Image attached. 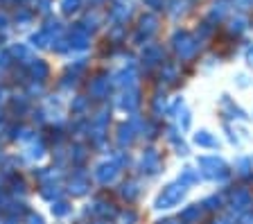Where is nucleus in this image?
Returning a JSON list of instances; mask_svg holds the SVG:
<instances>
[{
  "label": "nucleus",
  "instance_id": "bf43d9fd",
  "mask_svg": "<svg viewBox=\"0 0 253 224\" xmlns=\"http://www.w3.org/2000/svg\"><path fill=\"white\" fill-rule=\"evenodd\" d=\"M0 161H2V152H0Z\"/></svg>",
  "mask_w": 253,
  "mask_h": 224
},
{
  "label": "nucleus",
  "instance_id": "ea45409f",
  "mask_svg": "<svg viewBox=\"0 0 253 224\" xmlns=\"http://www.w3.org/2000/svg\"><path fill=\"white\" fill-rule=\"evenodd\" d=\"M70 159H73L75 163H84L86 161V149L84 147H75L73 152H70Z\"/></svg>",
  "mask_w": 253,
  "mask_h": 224
},
{
  "label": "nucleus",
  "instance_id": "a19ab883",
  "mask_svg": "<svg viewBox=\"0 0 253 224\" xmlns=\"http://www.w3.org/2000/svg\"><path fill=\"white\" fill-rule=\"evenodd\" d=\"M183 11H185V2H183V0H172L169 14H172V16H179V14H183Z\"/></svg>",
  "mask_w": 253,
  "mask_h": 224
},
{
  "label": "nucleus",
  "instance_id": "f257e3e1",
  "mask_svg": "<svg viewBox=\"0 0 253 224\" xmlns=\"http://www.w3.org/2000/svg\"><path fill=\"white\" fill-rule=\"evenodd\" d=\"M185 190H188V188H185V183H181V181L169 183V186H165L163 192L156 197V204H154V206H156L158 211H165V208L176 206V204L185 197Z\"/></svg>",
  "mask_w": 253,
  "mask_h": 224
},
{
  "label": "nucleus",
  "instance_id": "13d9d810",
  "mask_svg": "<svg viewBox=\"0 0 253 224\" xmlns=\"http://www.w3.org/2000/svg\"><path fill=\"white\" fill-rule=\"evenodd\" d=\"M0 129H2V118H0Z\"/></svg>",
  "mask_w": 253,
  "mask_h": 224
},
{
  "label": "nucleus",
  "instance_id": "5fc2aeb1",
  "mask_svg": "<svg viewBox=\"0 0 253 224\" xmlns=\"http://www.w3.org/2000/svg\"><path fill=\"white\" fill-rule=\"evenodd\" d=\"M215 224H235L231 218H219V220H215Z\"/></svg>",
  "mask_w": 253,
  "mask_h": 224
},
{
  "label": "nucleus",
  "instance_id": "c756f323",
  "mask_svg": "<svg viewBox=\"0 0 253 224\" xmlns=\"http://www.w3.org/2000/svg\"><path fill=\"white\" fill-rule=\"evenodd\" d=\"M86 109H88V97L79 95L73 100V113H84Z\"/></svg>",
  "mask_w": 253,
  "mask_h": 224
},
{
  "label": "nucleus",
  "instance_id": "9d476101",
  "mask_svg": "<svg viewBox=\"0 0 253 224\" xmlns=\"http://www.w3.org/2000/svg\"><path fill=\"white\" fill-rule=\"evenodd\" d=\"M109 89H111V80L106 75H100V77H95V80L90 82V95H93L95 100H102V97L109 95Z\"/></svg>",
  "mask_w": 253,
  "mask_h": 224
},
{
  "label": "nucleus",
  "instance_id": "f3484780",
  "mask_svg": "<svg viewBox=\"0 0 253 224\" xmlns=\"http://www.w3.org/2000/svg\"><path fill=\"white\" fill-rule=\"evenodd\" d=\"M47 73H50V68H47V64L41 61V59H34L30 64V75L34 82H43L47 77Z\"/></svg>",
  "mask_w": 253,
  "mask_h": 224
},
{
  "label": "nucleus",
  "instance_id": "393cba45",
  "mask_svg": "<svg viewBox=\"0 0 253 224\" xmlns=\"http://www.w3.org/2000/svg\"><path fill=\"white\" fill-rule=\"evenodd\" d=\"M41 195L45 199H57L59 195H61V188H59L57 183H45V186H43V190H41Z\"/></svg>",
  "mask_w": 253,
  "mask_h": 224
},
{
  "label": "nucleus",
  "instance_id": "052dcab7",
  "mask_svg": "<svg viewBox=\"0 0 253 224\" xmlns=\"http://www.w3.org/2000/svg\"><path fill=\"white\" fill-rule=\"evenodd\" d=\"M120 2H125V0H120Z\"/></svg>",
  "mask_w": 253,
  "mask_h": 224
},
{
  "label": "nucleus",
  "instance_id": "7c9ffc66",
  "mask_svg": "<svg viewBox=\"0 0 253 224\" xmlns=\"http://www.w3.org/2000/svg\"><path fill=\"white\" fill-rule=\"evenodd\" d=\"M79 7H82V0H61L63 14H75Z\"/></svg>",
  "mask_w": 253,
  "mask_h": 224
},
{
  "label": "nucleus",
  "instance_id": "4d7b16f0",
  "mask_svg": "<svg viewBox=\"0 0 253 224\" xmlns=\"http://www.w3.org/2000/svg\"><path fill=\"white\" fill-rule=\"evenodd\" d=\"M158 224H176V220H163V222H158Z\"/></svg>",
  "mask_w": 253,
  "mask_h": 224
},
{
  "label": "nucleus",
  "instance_id": "6ab92c4d",
  "mask_svg": "<svg viewBox=\"0 0 253 224\" xmlns=\"http://www.w3.org/2000/svg\"><path fill=\"white\" fill-rule=\"evenodd\" d=\"M195 145H199V147H217V145H219V140H217L211 132L201 129V132L195 134Z\"/></svg>",
  "mask_w": 253,
  "mask_h": 224
},
{
  "label": "nucleus",
  "instance_id": "58836bf2",
  "mask_svg": "<svg viewBox=\"0 0 253 224\" xmlns=\"http://www.w3.org/2000/svg\"><path fill=\"white\" fill-rule=\"evenodd\" d=\"M224 14H226V2H215V9L211 11V18H212V21H215V18L219 21Z\"/></svg>",
  "mask_w": 253,
  "mask_h": 224
},
{
  "label": "nucleus",
  "instance_id": "4468645a",
  "mask_svg": "<svg viewBox=\"0 0 253 224\" xmlns=\"http://www.w3.org/2000/svg\"><path fill=\"white\" fill-rule=\"evenodd\" d=\"M136 80H138V73L133 68H125L116 75V84L122 86V89H136Z\"/></svg>",
  "mask_w": 253,
  "mask_h": 224
},
{
  "label": "nucleus",
  "instance_id": "9b49d317",
  "mask_svg": "<svg viewBox=\"0 0 253 224\" xmlns=\"http://www.w3.org/2000/svg\"><path fill=\"white\" fill-rule=\"evenodd\" d=\"M133 138H136V125H133V120L126 125H120V129H118V145L120 147H129L133 143Z\"/></svg>",
  "mask_w": 253,
  "mask_h": 224
},
{
  "label": "nucleus",
  "instance_id": "72a5a7b5",
  "mask_svg": "<svg viewBox=\"0 0 253 224\" xmlns=\"http://www.w3.org/2000/svg\"><path fill=\"white\" fill-rule=\"evenodd\" d=\"M221 107L224 109H228V113H231V118H244V111L242 109H235L231 104V100H228V97H224V100H221Z\"/></svg>",
  "mask_w": 253,
  "mask_h": 224
},
{
  "label": "nucleus",
  "instance_id": "8fccbe9b",
  "mask_svg": "<svg viewBox=\"0 0 253 224\" xmlns=\"http://www.w3.org/2000/svg\"><path fill=\"white\" fill-rule=\"evenodd\" d=\"M7 27H9V18H7V14L0 11V32H5Z\"/></svg>",
  "mask_w": 253,
  "mask_h": 224
},
{
  "label": "nucleus",
  "instance_id": "a18cd8bd",
  "mask_svg": "<svg viewBox=\"0 0 253 224\" xmlns=\"http://www.w3.org/2000/svg\"><path fill=\"white\" fill-rule=\"evenodd\" d=\"M25 224H45V222H43V218H41V215H37V213H27Z\"/></svg>",
  "mask_w": 253,
  "mask_h": 224
},
{
  "label": "nucleus",
  "instance_id": "bb28decb",
  "mask_svg": "<svg viewBox=\"0 0 253 224\" xmlns=\"http://www.w3.org/2000/svg\"><path fill=\"white\" fill-rule=\"evenodd\" d=\"M95 215H102V218H109V215H113V208H111V204L106 202H97L93 208H90Z\"/></svg>",
  "mask_w": 253,
  "mask_h": 224
},
{
  "label": "nucleus",
  "instance_id": "4c0bfd02",
  "mask_svg": "<svg viewBox=\"0 0 253 224\" xmlns=\"http://www.w3.org/2000/svg\"><path fill=\"white\" fill-rule=\"evenodd\" d=\"M179 116V125H181V129H188L190 127V111L185 107H181V111L176 113Z\"/></svg>",
  "mask_w": 253,
  "mask_h": 224
},
{
  "label": "nucleus",
  "instance_id": "dca6fc26",
  "mask_svg": "<svg viewBox=\"0 0 253 224\" xmlns=\"http://www.w3.org/2000/svg\"><path fill=\"white\" fill-rule=\"evenodd\" d=\"M54 41H57V37H52V34L45 32V30H39V32H34L30 37V43L37 45V48H52Z\"/></svg>",
  "mask_w": 253,
  "mask_h": 224
},
{
  "label": "nucleus",
  "instance_id": "aec40b11",
  "mask_svg": "<svg viewBox=\"0 0 253 224\" xmlns=\"http://www.w3.org/2000/svg\"><path fill=\"white\" fill-rule=\"evenodd\" d=\"M201 211H204V206H199V204H192V206L183 208L181 211V222H197V220L201 218Z\"/></svg>",
  "mask_w": 253,
  "mask_h": 224
},
{
  "label": "nucleus",
  "instance_id": "de8ad7c7",
  "mask_svg": "<svg viewBox=\"0 0 253 224\" xmlns=\"http://www.w3.org/2000/svg\"><path fill=\"white\" fill-rule=\"evenodd\" d=\"M233 5H235L237 9H249V7L253 5V0H233Z\"/></svg>",
  "mask_w": 253,
  "mask_h": 224
},
{
  "label": "nucleus",
  "instance_id": "f03ea898",
  "mask_svg": "<svg viewBox=\"0 0 253 224\" xmlns=\"http://www.w3.org/2000/svg\"><path fill=\"white\" fill-rule=\"evenodd\" d=\"M172 45H174V50H176V54H179L181 59H192L197 54V50H199L197 39L192 37V34H188V32H176L174 34Z\"/></svg>",
  "mask_w": 253,
  "mask_h": 224
},
{
  "label": "nucleus",
  "instance_id": "3c124183",
  "mask_svg": "<svg viewBox=\"0 0 253 224\" xmlns=\"http://www.w3.org/2000/svg\"><path fill=\"white\" fill-rule=\"evenodd\" d=\"M163 2H165V0H145V5L152 7V9H161V7H163Z\"/></svg>",
  "mask_w": 253,
  "mask_h": 224
},
{
  "label": "nucleus",
  "instance_id": "864d4df0",
  "mask_svg": "<svg viewBox=\"0 0 253 224\" xmlns=\"http://www.w3.org/2000/svg\"><path fill=\"white\" fill-rule=\"evenodd\" d=\"M247 64H249V66H251V68H253V45H251V48L247 50Z\"/></svg>",
  "mask_w": 253,
  "mask_h": 224
},
{
  "label": "nucleus",
  "instance_id": "4be33fe9",
  "mask_svg": "<svg viewBox=\"0 0 253 224\" xmlns=\"http://www.w3.org/2000/svg\"><path fill=\"white\" fill-rule=\"evenodd\" d=\"M59 177H61V170H54V168H45V170H39L37 172V179L45 186L47 181H57Z\"/></svg>",
  "mask_w": 253,
  "mask_h": 224
},
{
  "label": "nucleus",
  "instance_id": "7ed1b4c3",
  "mask_svg": "<svg viewBox=\"0 0 253 224\" xmlns=\"http://www.w3.org/2000/svg\"><path fill=\"white\" fill-rule=\"evenodd\" d=\"M199 168H201V175L208 177V179H226L228 177V168L226 163L217 156H201L199 159Z\"/></svg>",
  "mask_w": 253,
  "mask_h": 224
},
{
  "label": "nucleus",
  "instance_id": "37998d69",
  "mask_svg": "<svg viewBox=\"0 0 253 224\" xmlns=\"http://www.w3.org/2000/svg\"><path fill=\"white\" fill-rule=\"evenodd\" d=\"M37 7L41 14H47L50 11V7H52V0H37Z\"/></svg>",
  "mask_w": 253,
  "mask_h": 224
},
{
  "label": "nucleus",
  "instance_id": "ddd939ff",
  "mask_svg": "<svg viewBox=\"0 0 253 224\" xmlns=\"http://www.w3.org/2000/svg\"><path fill=\"white\" fill-rule=\"evenodd\" d=\"M142 61L147 66H156L163 61V50L158 48V45H154V43H149V45H145V50H142Z\"/></svg>",
  "mask_w": 253,
  "mask_h": 224
},
{
  "label": "nucleus",
  "instance_id": "473e14b6",
  "mask_svg": "<svg viewBox=\"0 0 253 224\" xmlns=\"http://www.w3.org/2000/svg\"><path fill=\"white\" fill-rule=\"evenodd\" d=\"M201 206L208 208V211H217V208H221V197H217V195H212V197H206Z\"/></svg>",
  "mask_w": 253,
  "mask_h": 224
},
{
  "label": "nucleus",
  "instance_id": "a878e982",
  "mask_svg": "<svg viewBox=\"0 0 253 224\" xmlns=\"http://www.w3.org/2000/svg\"><path fill=\"white\" fill-rule=\"evenodd\" d=\"M235 170H237V175L240 177H249L251 175V170H253V163L249 159H240L235 163Z\"/></svg>",
  "mask_w": 253,
  "mask_h": 224
},
{
  "label": "nucleus",
  "instance_id": "20e7f679",
  "mask_svg": "<svg viewBox=\"0 0 253 224\" xmlns=\"http://www.w3.org/2000/svg\"><path fill=\"white\" fill-rule=\"evenodd\" d=\"M120 170H122V166L120 163H116L113 159H109V161H104V163H100V166L95 168V179L100 183H104V186H109V183H113L120 177Z\"/></svg>",
  "mask_w": 253,
  "mask_h": 224
},
{
  "label": "nucleus",
  "instance_id": "6e6552de",
  "mask_svg": "<svg viewBox=\"0 0 253 224\" xmlns=\"http://www.w3.org/2000/svg\"><path fill=\"white\" fill-rule=\"evenodd\" d=\"M140 170L147 172V175H156L161 170V156H158L156 149H147L140 159Z\"/></svg>",
  "mask_w": 253,
  "mask_h": 224
},
{
  "label": "nucleus",
  "instance_id": "f8f14e48",
  "mask_svg": "<svg viewBox=\"0 0 253 224\" xmlns=\"http://www.w3.org/2000/svg\"><path fill=\"white\" fill-rule=\"evenodd\" d=\"M68 190H70V195H75V197L86 195V192H88V179H86V175H75L68 183Z\"/></svg>",
  "mask_w": 253,
  "mask_h": 224
},
{
  "label": "nucleus",
  "instance_id": "f704fd0d",
  "mask_svg": "<svg viewBox=\"0 0 253 224\" xmlns=\"http://www.w3.org/2000/svg\"><path fill=\"white\" fill-rule=\"evenodd\" d=\"M118 224H136V213L133 211H122L118 215Z\"/></svg>",
  "mask_w": 253,
  "mask_h": 224
},
{
  "label": "nucleus",
  "instance_id": "1a4fd4ad",
  "mask_svg": "<svg viewBox=\"0 0 253 224\" xmlns=\"http://www.w3.org/2000/svg\"><path fill=\"white\" fill-rule=\"evenodd\" d=\"M120 109H125V111H136L138 104H140V93H138V89H126L125 93L120 95Z\"/></svg>",
  "mask_w": 253,
  "mask_h": 224
},
{
  "label": "nucleus",
  "instance_id": "a211bd4d",
  "mask_svg": "<svg viewBox=\"0 0 253 224\" xmlns=\"http://www.w3.org/2000/svg\"><path fill=\"white\" fill-rule=\"evenodd\" d=\"M131 16V7L126 5H116L113 11H111V23H116V25H125Z\"/></svg>",
  "mask_w": 253,
  "mask_h": 224
},
{
  "label": "nucleus",
  "instance_id": "09e8293b",
  "mask_svg": "<svg viewBox=\"0 0 253 224\" xmlns=\"http://www.w3.org/2000/svg\"><path fill=\"white\" fill-rule=\"evenodd\" d=\"M240 224H253V213H251V211L240 213Z\"/></svg>",
  "mask_w": 253,
  "mask_h": 224
},
{
  "label": "nucleus",
  "instance_id": "5701e85b",
  "mask_svg": "<svg viewBox=\"0 0 253 224\" xmlns=\"http://www.w3.org/2000/svg\"><path fill=\"white\" fill-rule=\"evenodd\" d=\"M179 181L185 183V186H188V183H197V181H199V170H192V168H183V170H181Z\"/></svg>",
  "mask_w": 253,
  "mask_h": 224
},
{
  "label": "nucleus",
  "instance_id": "c03bdc74",
  "mask_svg": "<svg viewBox=\"0 0 253 224\" xmlns=\"http://www.w3.org/2000/svg\"><path fill=\"white\" fill-rule=\"evenodd\" d=\"M14 109H16V111H25V109H27V97H21V100H18V97H14Z\"/></svg>",
  "mask_w": 253,
  "mask_h": 224
},
{
  "label": "nucleus",
  "instance_id": "6e6d98bb",
  "mask_svg": "<svg viewBox=\"0 0 253 224\" xmlns=\"http://www.w3.org/2000/svg\"><path fill=\"white\" fill-rule=\"evenodd\" d=\"M5 97H7V91H5V89H2V86H0V104L5 102Z\"/></svg>",
  "mask_w": 253,
  "mask_h": 224
},
{
  "label": "nucleus",
  "instance_id": "2eb2a0df",
  "mask_svg": "<svg viewBox=\"0 0 253 224\" xmlns=\"http://www.w3.org/2000/svg\"><path fill=\"white\" fill-rule=\"evenodd\" d=\"M9 54L14 59H18V61H23V64H32L34 61V54H32V50L27 48L25 43H14L9 48Z\"/></svg>",
  "mask_w": 253,
  "mask_h": 224
},
{
  "label": "nucleus",
  "instance_id": "412c9836",
  "mask_svg": "<svg viewBox=\"0 0 253 224\" xmlns=\"http://www.w3.org/2000/svg\"><path fill=\"white\" fill-rule=\"evenodd\" d=\"M43 154H45V147H43L41 140H30V145H27L25 149V156L27 159H43Z\"/></svg>",
  "mask_w": 253,
  "mask_h": 224
},
{
  "label": "nucleus",
  "instance_id": "0eeeda50",
  "mask_svg": "<svg viewBox=\"0 0 253 224\" xmlns=\"http://www.w3.org/2000/svg\"><path fill=\"white\" fill-rule=\"evenodd\" d=\"M90 43V34L84 25H75L68 34V48L73 50H86Z\"/></svg>",
  "mask_w": 253,
  "mask_h": 224
},
{
  "label": "nucleus",
  "instance_id": "b1692460",
  "mask_svg": "<svg viewBox=\"0 0 253 224\" xmlns=\"http://www.w3.org/2000/svg\"><path fill=\"white\" fill-rule=\"evenodd\" d=\"M138 195H140V188H138L136 181H126L125 186H122V197H125V199H129V202H131V199H136Z\"/></svg>",
  "mask_w": 253,
  "mask_h": 224
},
{
  "label": "nucleus",
  "instance_id": "c9c22d12",
  "mask_svg": "<svg viewBox=\"0 0 253 224\" xmlns=\"http://www.w3.org/2000/svg\"><path fill=\"white\" fill-rule=\"evenodd\" d=\"M16 140H34V134H32V129L27 127H21V129H16Z\"/></svg>",
  "mask_w": 253,
  "mask_h": 224
},
{
  "label": "nucleus",
  "instance_id": "2f4dec72",
  "mask_svg": "<svg viewBox=\"0 0 253 224\" xmlns=\"http://www.w3.org/2000/svg\"><path fill=\"white\" fill-rule=\"evenodd\" d=\"M244 30H247V18H242V16L233 18V21H231V32L233 34H240V32H244Z\"/></svg>",
  "mask_w": 253,
  "mask_h": 224
},
{
  "label": "nucleus",
  "instance_id": "c85d7f7f",
  "mask_svg": "<svg viewBox=\"0 0 253 224\" xmlns=\"http://www.w3.org/2000/svg\"><path fill=\"white\" fill-rule=\"evenodd\" d=\"M52 213L57 218H63V215L70 213V204L68 202H52Z\"/></svg>",
  "mask_w": 253,
  "mask_h": 224
},
{
  "label": "nucleus",
  "instance_id": "39448f33",
  "mask_svg": "<svg viewBox=\"0 0 253 224\" xmlns=\"http://www.w3.org/2000/svg\"><path fill=\"white\" fill-rule=\"evenodd\" d=\"M156 27H158V21L154 14H145V16L140 18V25H138V32L136 37H133V41L136 43H145L152 39V34L156 32Z\"/></svg>",
  "mask_w": 253,
  "mask_h": 224
},
{
  "label": "nucleus",
  "instance_id": "49530a36",
  "mask_svg": "<svg viewBox=\"0 0 253 224\" xmlns=\"http://www.w3.org/2000/svg\"><path fill=\"white\" fill-rule=\"evenodd\" d=\"M161 109L165 111V97L158 95V97H156V102H154V111H156V116H161Z\"/></svg>",
  "mask_w": 253,
  "mask_h": 224
},
{
  "label": "nucleus",
  "instance_id": "603ef678",
  "mask_svg": "<svg viewBox=\"0 0 253 224\" xmlns=\"http://www.w3.org/2000/svg\"><path fill=\"white\" fill-rule=\"evenodd\" d=\"M11 186H14L16 192H25V183H23L21 179H14V181H11Z\"/></svg>",
  "mask_w": 253,
  "mask_h": 224
},
{
  "label": "nucleus",
  "instance_id": "e433bc0d",
  "mask_svg": "<svg viewBox=\"0 0 253 224\" xmlns=\"http://www.w3.org/2000/svg\"><path fill=\"white\" fill-rule=\"evenodd\" d=\"M30 21H32V11H27V9L16 11V23H18V25H27Z\"/></svg>",
  "mask_w": 253,
  "mask_h": 224
},
{
  "label": "nucleus",
  "instance_id": "423d86ee",
  "mask_svg": "<svg viewBox=\"0 0 253 224\" xmlns=\"http://www.w3.org/2000/svg\"><path fill=\"white\" fill-rule=\"evenodd\" d=\"M251 204H253V197L247 188H237V190L231 192V208L235 213H247V211H251Z\"/></svg>",
  "mask_w": 253,
  "mask_h": 224
},
{
  "label": "nucleus",
  "instance_id": "79ce46f5",
  "mask_svg": "<svg viewBox=\"0 0 253 224\" xmlns=\"http://www.w3.org/2000/svg\"><path fill=\"white\" fill-rule=\"evenodd\" d=\"M9 64H11V54H9V50H0V70L9 68Z\"/></svg>",
  "mask_w": 253,
  "mask_h": 224
},
{
  "label": "nucleus",
  "instance_id": "cd10ccee",
  "mask_svg": "<svg viewBox=\"0 0 253 224\" xmlns=\"http://www.w3.org/2000/svg\"><path fill=\"white\" fill-rule=\"evenodd\" d=\"M163 80H168V82H174L176 80V77H179V68H176V66L174 64H165L163 66Z\"/></svg>",
  "mask_w": 253,
  "mask_h": 224
}]
</instances>
